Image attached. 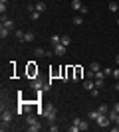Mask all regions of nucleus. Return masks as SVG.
<instances>
[{
	"label": "nucleus",
	"mask_w": 119,
	"mask_h": 132,
	"mask_svg": "<svg viewBox=\"0 0 119 132\" xmlns=\"http://www.w3.org/2000/svg\"><path fill=\"white\" fill-rule=\"evenodd\" d=\"M115 91H119V83H117V85H115Z\"/></svg>",
	"instance_id": "nucleus-33"
},
{
	"label": "nucleus",
	"mask_w": 119,
	"mask_h": 132,
	"mask_svg": "<svg viewBox=\"0 0 119 132\" xmlns=\"http://www.w3.org/2000/svg\"><path fill=\"white\" fill-rule=\"evenodd\" d=\"M34 53H36V57H46V55H52V51H46L42 47H34Z\"/></svg>",
	"instance_id": "nucleus-8"
},
{
	"label": "nucleus",
	"mask_w": 119,
	"mask_h": 132,
	"mask_svg": "<svg viewBox=\"0 0 119 132\" xmlns=\"http://www.w3.org/2000/svg\"><path fill=\"white\" fill-rule=\"evenodd\" d=\"M10 32H12V30H8V28H4V26H2V28H0V38H2V39H6L8 36H10Z\"/></svg>",
	"instance_id": "nucleus-9"
},
{
	"label": "nucleus",
	"mask_w": 119,
	"mask_h": 132,
	"mask_svg": "<svg viewBox=\"0 0 119 132\" xmlns=\"http://www.w3.org/2000/svg\"><path fill=\"white\" fill-rule=\"evenodd\" d=\"M74 124L79 128V130H83V132L87 130V128H89V124H87L85 120H81V118H74Z\"/></svg>",
	"instance_id": "nucleus-6"
},
{
	"label": "nucleus",
	"mask_w": 119,
	"mask_h": 132,
	"mask_svg": "<svg viewBox=\"0 0 119 132\" xmlns=\"http://www.w3.org/2000/svg\"><path fill=\"white\" fill-rule=\"evenodd\" d=\"M40 128H42V126H40V122H36V124H30V126H28V130H30V132H38Z\"/></svg>",
	"instance_id": "nucleus-17"
},
{
	"label": "nucleus",
	"mask_w": 119,
	"mask_h": 132,
	"mask_svg": "<svg viewBox=\"0 0 119 132\" xmlns=\"http://www.w3.org/2000/svg\"><path fill=\"white\" fill-rule=\"evenodd\" d=\"M6 12V2H0V14H4Z\"/></svg>",
	"instance_id": "nucleus-26"
},
{
	"label": "nucleus",
	"mask_w": 119,
	"mask_h": 132,
	"mask_svg": "<svg viewBox=\"0 0 119 132\" xmlns=\"http://www.w3.org/2000/svg\"><path fill=\"white\" fill-rule=\"evenodd\" d=\"M81 77V67H74V81H79Z\"/></svg>",
	"instance_id": "nucleus-13"
},
{
	"label": "nucleus",
	"mask_w": 119,
	"mask_h": 132,
	"mask_svg": "<svg viewBox=\"0 0 119 132\" xmlns=\"http://www.w3.org/2000/svg\"><path fill=\"white\" fill-rule=\"evenodd\" d=\"M95 122H97V126H99V128H109V124H111V120H109L107 114H99L95 118Z\"/></svg>",
	"instance_id": "nucleus-2"
},
{
	"label": "nucleus",
	"mask_w": 119,
	"mask_h": 132,
	"mask_svg": "<svg viewBox=\"0 0 119 132\" xmlns=\"http://www.w3.org/2000/svg\"><path fill=\"white\" fill-rule=\"evenodd\" d=\"M83 89H87V91H93V89H95V81H83Z\"/></svg>",
	"instance_id": "nucleus-10"
},
{
	"label": "nucleus",
	"mask_w": 119,
	"mask_h": 132,
	"mask_svg": "<svg viewBox=\"0 0 119 132\" xmlns=\"http://www.w3.org/2000/svg\"><path fill=\"white\" fill-rule=\"evenodd\" d=\"M50 132H58V126L54 124V122H52V126H50Z\"/></svg>",
	"instance_id": "nucleus-29"
},
{
	"label": "nucleus",
	"mask_w": 119,
	"mask_h": 132,
	"mask_svg": "<svg viewBox=\"0 0 119 132\" xmlns=\"http://www.w3.org/2000/svg\"><path fill=\"white\" fill-rule=\"evenodd\" d=\"M68 130H69V132H79V128H78V126H75V124H72V126H69V128H68Z\"/></svg>",
	"instance_id": "nucleus-27"
},
{
	"label": "nucleus",
	"mask_w": 119,
	"mask_h": 132,
	"mask_svg": "<svg viewBox=\"0 0 119 132\" xmlns=\"http://www.w3.org/2000/svg\"><path fill=\"white\" fill-rule=\"evenodd\" d=\"M54 55H58V57H64V55H66V45H62V44L54 45Z\"/></svg>",
	"instance_id": "nucleus-5"
},
{
	"label": "nucleus",
	"mask_w": 119,
	"mask_h": 132,
	"mask_svg": "<svg viewBox=\"0 0 119 132\" xmlns=\"http://www.w3.org/2000/svg\"><path fill=\"white\" fill-rule=\"evenodd\" d=\"M117 24H119V20H117Z\"/></svg>",
	"instance_id": "nucleus-35"
},
{
	"label": "nucleus",
	"mask_w": 119,
	"mask_h": 132,
	"mask_svg": "<svg viewBox=\"0 0 119 132\" xmlns=\"http://www.w3.org/2000/svg\"><path fill=\"white\" fill-rule=\"evenodd\" d=\"M113 77H115V79H119V69H113Z\"/></svg>",
	"instance_id": "nucleus-30"
},
{
	"label": "nucleus",
	"mask_w": 119,
	"mask_h": 132,
	"mask_svg": "<svg viewBox=\"0 0 119 132\" xmlns=\"http://www.w3.org/2000/svg\"><path fill=\"white\" fill-rule=\"evenodd\" d=\"M103 73H105V77H107V75H113V69H109V67H107V69H103Z\"/></svg>",
	"instance_id": "nucleus-28"
},
{
	"label": "nucleus",
	"mask_w": 119,
	"mask_h": 132,
	"mask_svg": "<svg viewBox=\"0 0 119 132\" xmlns=\"http://www.w3.org/2000/svg\"><path fill=\"white\" fill-rule=\"evenodd\" d=\"M10 122H12V110H2V116H0V128L2 130H8L10 128Z\"/></svg>",
	"instance_id": "nucleus-1"
},
{
	"label": "nucleus",
	"mask_w": 119,
	"mask_h": 132,
	"mask_svg": "<svg viewBox=\"0 0 119 132\" xmlns=\"http://www.w3.org/2000/svg\"><path fill=\"white\" fill-rule=\"evenodd\" d=\"M24 42H34V32H26V36H24Z\"/></svg>",
	"instance_id": "nucleus-18"
},
{
	"label": "nucleus",
	"mask_w": 119,
	"mask_h": 132,
	"mask_svg": "<svg viewBox=\"0 0 119 132\" xmlns=\"http://www.w3.org/2000/svg\"><path fill=\"white\" fill-rule=\"evenodd\" d=\"M36 122H38V120H36L34 114H26V124H28V126H30V124H36Z\"/></svg>",
	"instance_id": "nucleus-12"
},
{
	"label": "nucleus",
	"mask_w": 119,
	"mask_h": 132,
	"mask_svg": "<svg viewBox=\"0 0 119 132\" xmlns=\"http://www.w3.org/2000/svg\"><path fill=\"white\" fill-rule=\"evenodd\" d=\"M113 110H115V112H119V103H115V105H113Z\"/></svg>",
	"instance_id": "nucleus-31"
},
{
	"label": "nucleus",
	"mask_w": 119,
	"mask_h": 132,
	"mask_svg": "<svg viewBox=\"0 0 119 132\" xmlns=\"http://www.w3.org/2000/svg\"><path fill=\"white\" fill-rule=\"evenodd\" d=\"M32 85V89H36V91H40V89H48V85H44V83L40 81V79H34V81L30 83Z\"/></svg>",
	"instance_id": "nucleus-7"
},
{
	"label": "nucleus",
	"mask_w": 119,
	"mask_h": 132,
	"mask_svg": "<svg viewBox=\"0 0 119 132\" xmlns=\"http://www.w3.org/2000/svg\"><path fill=\"white\" fill-rule=\"evenodd\" d=\"M0 2H8V0H0Z\"/></svg>",
	"instance_id": "nucleus-34"
},
{
	"label": "nucleus",
	"mask_w": 119,
	"mask_h": 132,
	"mask_svg": "<svg viewBox=\"0 0 119 132\" xmlns=\"http://www.w3.org/2000/svg\"><path fill=\"white\" fill-rule=\"evenodd\" d=\"M89 69H91L93 73H95V71H99V63H97V61H93V63L89 65Z\"/></svg>",
	"instance_id": "nucleus-24"
},
{
	"label": "nucleus",
	"mask_w": 119,
	"mask_h": 132,
	"mask_svg": "<svg viewBox=\"0 0 119 132\" xmlns=\"http://www.w3.org/2000/svg\"><path fill=\"white\" fill-rule=\"evenodd\" d=\"M58 44H62V38L60 36H52V45H58Z\"/></svg>",
	"instance_id": "nucleus-22"
},
{
	"label": "nucleus",
	"mask_w": 119,
	"mask_h": 132,
	"mask_svg": "<svg viewBox=\"0 0 119 132\" xmlns=\"http://www.w3.org/2000/svg\"><path fill=\"white\" fill-rule=\"evenodd\" d=\"M74 24L75 26H81V24H83V18L81 16H74Z\"/></svg>",
	"instance_id": "nucleus-23"
},
{
	"label": "nucleus",
	"mask_w": 119,
	"mask_h": 132,
	"mask_svg": "<svg viewBox=\"0 0 119 132\" xmlns=\"http://www.w3.org/2000/svg\"><path fill=\"white\" fill-rule=\"evenodd\" d=\"M115 63H117V65H119V55H117V57H115Z\"/></svg>",
	"instance_id": "nucleus-32"
},
{
	"label": "nucleus",
	"mask_w": 119,
	"mask_h": 132,
	"mask_svg": "<svg viewBox=\"0 0 119 132\" xmlns=\"http://www.w3.org/2000/svg\"><path fill=\"white\" fill-rule=\"evenodd\" d=\"M69 44H72V38H69V36H62V45H66V47H68Z\"/></svg>",
	"instance_id": "nucleus-16"
},
{
	"label": "nucleus",
	"mask_w": 119,
	"mask_h": 132,
	"mask_svg": "<svg viewBox=\"0 0 119 132\" xmlns=\"http://www.w3.org/2000/svg\"><path fill=\"white\" fill-rule=\"evenodd\" d=\"M97 110H99V114H109V109H107V105H101Z\"/></svg>",
	"instance_id": "nucleus-20"
},
{
	"label": "nucleus",
	"mask_w": 119,
	"mask_h": 132,
	"mask_svg": "<svg viewBox=\"0 0 119 132\" xmlns=\"http://www.w3.org/2000/svg\"><path fill=\"white\" fill-rule=\"evenodd\" d=\"M46 8H48V6H46V2H36V10H38L40 14H42V12H46Z\"/></svg>",
	"instance_id": "nucleus-11"
},
{
	"label": "nucleus",
	"mask_w": 119,
	"mask_h": 132,
	"mask_svg": "<svg viewBox=\"0 0 119 132\" xmlns=\"http://www.w3.org/2000/svg\"><path fill=\"white\" fill-rule=\"evenodd\" d=\"M44 116H46L50 122H54V120H56V106H52V105L46 106V109H44Z\"/></svg>",
	"instance_id": "nucleus-3"
},
{
	"label": "nucleus",
	"mask_w": 119,
	"mask_h": 132,
	"mask_svg": "<svg viewBox=\"0 0 119 132\" xmlns=\"http://www.w3.org/2000/svg\"><path fill=\"white\" fill-rule=\"evenodd\" d=\"M87 116H89V118H91V120H95V118H97V116H99V110H89V112H87Z\"/></svg>",
	"instance_id": "nucleus-15"
},
{
	"label": "nucleus",
	"mask_w": 119,
	"mask_h": 132,
	"mask_svg": "<svg viewBox=\"0 0 119 132\" xmlns=\"http://www.w3.org/2000/svg\"><path fill=\"white\" fill-rule=\"evenodd\" d=\"M81 0H72V8H74V10H81Z\"/></svg>",
	"instance_id": "nucleus-14"
},
{
	"label": "nucleus",
	"mask_w": 119,
	"mask_h": 132,
	"mask_svg": "<svg viewBox=\"0 0 119 132\" xmlns=\"http://www.w3.org/2000/svg\"><path fill=\"white\" fill-rule=\"evenodd\" d=\"M14 36H16L20 42H24V36H26V32H20V30H16V32H14Z\"/></svg>",
	"instance_id": "nucleus-21"
},
{
	"label": "nucleus",
	"mask_w": 119,
	"mask_h": 132,
	"mask_svg": "<svg viewBox=\"0 0 119 132\" xmlns=\"http://www.w3.org/2000/svg\"><path fill=\"white\" fill-rule=\"evenodd\" d=\"M109 10H111V12H117V10H119L117 2H109Z\"/></svg>",
	"instance_id": "nucleus-25"
},
{
	"label": "nucleus",
	"mask_w": 119,
	"mask_h": 132,
	"mask_svg": "<svg viewBox=\"0 0 119 132\" xmlns=\"http://www.w3.org/2000/svg\"><path fill=\"white\" fill-rule=\"evenodd\" d=\"M40 16H42V14H40L38 10H34L32 14H30V20H34V22H36V20H40Z\"/></svg>",
	"instance_id": "nucleus-19"
},
{
	"label": "nucleus",
	"mask_w": 119,
	"mask_h": 132,
	"mask_svg": "<svg viewBox=\"0 0 119 132\" xmlns=\"http://www.w3.org/2000/svg\"><path fill=\"white\" fill-rule=\"evenodd\" d=\"M2 26H4V28H8V30H12V32H14V28H16V26H14V20L6 18L4 14H2Z\"/></svg>",
	"instance_id": "nucleus-4"
}]
</instances>
